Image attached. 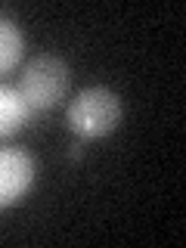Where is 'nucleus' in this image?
<instances>
[{
  "mask_svg": "<svg viewBox=\"0 0 186 248\" xmlns=\"http://www.w3.org/2000/svg\"><path fill=\"white\" fill-rule=\"evenodd\" d=\"M19 96L25 99V106L34 112H46V108L59 106L68 93V65L59 56L41 53V56L28 59L25 68L19 75Z\"/></svg>",
  "mask_w": 186,
  "mask_h": 248,
  "instance_id": "f257e3e1",
  "label": "nucleus"
},
{
  "mask_svg": "<svg viewBox=\"0 0 186 248\" xmlns=\"http://www.w3.org/2000/svg\"><path fill=\"white\" fill-rule=\"evenodd\" d=\"M34 183V161L25 149H0V208L16 205Z\"/></svg>",
  "mask_w": 186,
  "mask_h": 248,
  "instance_id": "7ed1b4c3",
  "label": "nucleus"
},
{
  "mask_svg": "<svg viewBox=\"0 0 186 248\" xmlns=\"http://www.w3.org/2000/svg\"><path fill=\"white\" fill-rule=\"evenodd\" d=\"M25 53V34L10 16H0V75L13 72Z\"/></svg>",
  "mask_w": 186,
  "mask_h": 248,
  "instance_id": "20e7f679",
  "label": "nucleus"
},
{
  "mask_svg": "<svg viewBox=\"0 0 186 248\" xmlns=\"http://www.w3.org/2000/svg\"><path fill=\"white\" fill-rule=\"evenodd\" d=\"M121 96L108 87H84L68 103V127L84 140L106 137L121 121Z\"/></svg>",
  "mask_w": 186,
  "mask_h": 248,
  "instance_id": "f03ea898",
  "label": "nucleus"
},
{
  "mask_svg": "<svg viewBox=\"0 0 186 248\" xmlns=\"http://www.w3.org/2000/svg\"><path fill=\"white\" fill-rule=\"evenodd\" d=\"M28 118H31V108L19 96V90L0 84V137L16 134L22 124H28Z\"/></svg>",
  "mask_w": 186,
  "mask_h": 248,
  "instance_id": "39448f33",
  "label": "nucleus"
}]
</instances>
